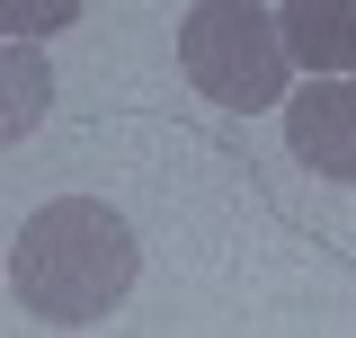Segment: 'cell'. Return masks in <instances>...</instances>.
I'll list each match as a JSON object with an SVG mask.
<instances>
[{
  "instance_id": "6",
  "label": "cell",
  "mask_w": 356,
  "mask_h": 338,
  "mask_svg": "<svg viewBox=\"0 0 356 338\" xmlns=\"http://www.w3.org/2000/svg\"><path fill=\"white\" fill-rule=\"evenodd\" d=\"M81 9H89V0H0V36L44 45V36H63V27H72Z\"/></svg>"
},
{
  "instance_id": "3",
  "label": "cell",
  "mask_w": 356,
  "mask_h": 338,
  "mask_svg": "<svg viewBox=\"0 0 356 338\" xmlns=\"http://www.w3.org/2000/svg\"><path fill=\"white\" fill-rule=\"evenodd\" d=\"M285 143L303 169L356 187V72H312L303 89H285Z\"/></svg>"
},
{
  "instance_id": "5",
  "label": "cell",
  "mask_w": 356,
  "mask_h": 338,
  "mask_svg": "<svg viewBox=\"0 0 356 338\" xmlns=\"http://www.w3.org/2000/svg\"><path fill=\"white\" fill-rule=\"evenodd\" d=\"M44 107H54V63H44V45L0 36V152L27 143V134L44 125Z\"/></svg>"
},
{
  "instance_id": "2",
  "label": "cell",
  "mask_w": 356,
  "mask_h": 338,
  "mask_svg": "<svg viewBox=\"0 0 356 338\" xmlns=\"http://www.w3.org/2000/svg\"><path fill=\"white\" fill-rule=\"evenodd\" d=\"M178 72L205 89L232 116H259V107H285V81H294V54H285V27L259 0H196L178 18Z\"/></svg>"
},
{
  "instance_id": "4",
  "label": "cell",
  "mask_w": 356,
  "mask_h": 338,
  "mask_svg": "<svg viewBox=\"0 0 356 338\" xmlns=\"http://www.w3.org/2000/svg\"><path fill=\"white\" fill-rule=\"evenodd\" d=\"M276 27L303 72H356V0H285Z\"/></svg>"
},
{
  "instance_id": "1",
  "label": "cell",
  "mask_w": 356,
  "mask_h": 338,
  "mask_svg": "<svg viewBox=\"0 0 356 338\" xmlns=\"http://www.w3.org/2000/svg\"><path fill=\"white\" fill-rule=\"evenodd\" d=\"M143 276V241L116 205L98 196H54L27 214V232L9 241V294L44 330H89L134 294Z\"/></svg>"
}]
</instances>
